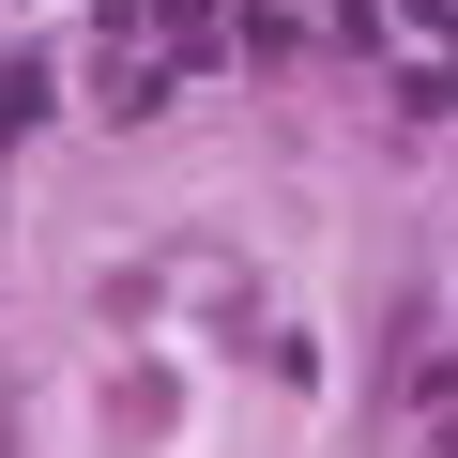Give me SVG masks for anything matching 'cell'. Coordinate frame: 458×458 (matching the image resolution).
Here are the masks:
<instances>
[{
    "label": "cell",
    "mask_w": 458,
    "mask_h": 458,
    "mask_svg": "<svg viewBox=\"0 0 458 458\" xmlns=\"http://www.w3.org/2000/svg\"><path fill=\"white\" fill-rule=\"evenodd\" d=\"M245 62H306V0H245Z\"/></svg>",
    "instance_id": "1"
}]
</instances>
